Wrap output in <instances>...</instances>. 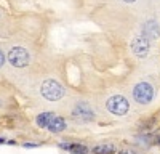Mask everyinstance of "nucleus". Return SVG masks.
Wrapping results in <instances>:
<instances>
[{
  "label": "nucleus",
  "instance_id": "1",
  "mask_svg": "<svg viewBox=\"0 0 160 154\" xmlns=\"http://www.w3.org/2000/svg\"><path fill=\"white\" fill-rule=\"evenodd\" d=\"M40 93H42V96L47 98L48 101H58L64 95V88L56 80L48 79L42 84V87H40Z\"/></svg>",
  "mask_w": 160,
  "mask_h": 154
},
{
  "label": "nucleus",
  "instance_id": "2",
  "mask_svg": "<svg viewBox=\"0 0 160 154\" xmlns=\"http://www.w3.org/2000/svg\"><path fill=\"white\" fill-rule=\"evenodd\" d=\"M133 96H135V100L139 105H148L154 98V88L148 82H139L133 90Z\"/></svg>",
  "mask_w": 160,
  "mask_h": 154
},
{
  "label": "nucleus",
  "instance_id": "3",
  "mask_svg": "<svg viewBox=\"0 0 160 154\" xmlns=\"http://www.w3.org/2000/svg\"><path fill=\"white\" fill-rule=\"evenodd\" d=\"M8 61L11 63V66H15V68H24V66H28L29 61H31L29 51L21 48V47L13 48L10 53H8Z\"/></svg>",
  "mask_w": 160,
  "mask_h": 154
},
{
  "label": "nucleus",
  "instance_id": "4",
  "mask_svg": "<svg viewBox=\"0 0 160 154\" xmlns=\"http://www.w3.org/2000/svg\"><path fill=\"white\" fill-rule=\"evenodd\" d=\"M108 109L112 112V114H115V116H123V114H127L128 112V109H130V105H128V101H127V98H123L122 95H115V96H112V98H109L108 100Z\"/></svg>",
  "mask_w": 160,
  "mask_h": 154
},
{
  "label": "nucleus",
  "instance_id": "5",
  "mask_svg": "<svg viewBox=\"0 0 160 154\" xmlns=\"http://www.w3.org/2000/svg\"><path fill=\"white\" fill-rule=\"evenodd\" d=\"M149 47H151V42H149V38L146 37V35H138L136 38H133V42H131V51L138 58L148 56Z\"/></svg>",
  "mask_w": 160,
  "mask_h": 154
},
{
  "label": "nucleus",
  "instance_id": "6",
  "mask_svg": "<svg viewBox=\"0 0 160 154\" xmlns=\"http://www.w3.org/2000/svg\"><path fill=\"white\" fill-rule=\"evenodd\" d=\"M74 117L80 119V121H93L95 119V112H93V109L90 108V105H87V103H78V105L74 108Z\"/></svg>",
  "mask_w": 160,
  "mask_h": 154
},
{
  "label": "nucleus",
  "instance_id": "7",
  "mask_svg": "<svg viewBox=\"0 0 160 154\" xmlns=\"http://www.w3.org/2000/svg\"><path fill=\"white\" fill-rule=\"evenodd\" d=\"M47 128H48L51 133H59V132H62L64 128H66V121H64L62 117H58V116H55V117L50 121V124H48Z\"/></svg>",
  "mask_w": 160,
  "mask_h": 154
},
{
  "label": "nucleus",
  "instance_id": "8",
  "mask_svg": "<svg viewBox=\"0 0 160 154\" xmlns=\"http://www.w3.org/2000/svg\"><path fill=\"white\" fill-rule=\"evenodd\" d=\"M142 35H146L149 38V40H152V38H157L158 37V26L154 23V21H148L144 24V32Z\"/></svg>",
  "mask_w": 160,
  "mask_h": 154
},
{
  "label": "nucleus",
  "instance_id": "9",
  "mask_svg": "<svg viewBox=\"0 0 160 154\" xmlns=\"http://www.w3.org/2000/svg\"><path fill=\"white\" fill-rule=\"evenodd\" d=\"M53 117H55V114H53V112H42V114H38L37 116V125L40 128H45V127H48V124H50V121Z\"/></svg>",
  "mask_w": 160,
  "mask_h": 154
},
{
  "label": "nucleus",
  "instance_id": "10",
  "mask_svg": "<svg viewBox=\"0 0 160 154\" xmlns=\"http://www.w3.org/2000/svg\"><path fill=\"white\" fill-rule=\"evenodd\" d=\"M95 154H114L115 152V146L114 145H98L93 148Z\"/></svg>",
  "mask_w": 160,
  "mask_h": 154
},
{
  "label": "nucleus",
  "instance_id": "11",
  "mask_svg": "<svg viewBox=\"0 0 160 154\" xmlns=\"http://www.w3.org/2000/svg\"><path fill=\"white\" fill-rule=\"evenodd\" d=\"M68 151H71L72 154H87V152H88V148H87L85 145L74 143V145H69V146H68Z\"/></svg>",
  "mask_w": 160,
  "mask_h": 154
},
{
  "label": "nucleus",
  "instance_id": "12",
  "mask_svg": "<svg viewBox=\"0 0 160 154\" xmlns=\"http://www.w3.org/2000/svg\"><path fill=\"white\" fill-rule=\"evenodd\" d=\"M3 63H5V55H3V51L0 50V68L3 66Z\"/></svg>",
  "mask_w": 160,
  "mask_h": 154
},
{
  "label": "nucleus",
  "instance_id": "13",
  "mask_svg": "<svg viewBox=\"0 0 160 154\" xmlns=\"http://www.w3.org/2000/svg\"><path fill=\"white\" fill-rule=\"evenodd\" d=\"M35 146H37V145H34V143H26V145H24V148H35Z\"/></svg>",
  "mask_w": 160,
  "mask_h": 154
},
{
  "label": "nucleus",
  "instance_id": "14",
  "mask_svg": "<svg viewBox=\"0 0 160 154\" xmlns=\"http://www.w3.org/2000/svg\"><path fill=\"white\" fill-rule=\"evenodd\" d=\"M118 154H136V152H133V151H118Z\"/></svg>",
  "mask_w": 160,
  "mask_h": 154
},
{
  "label": "nucleus",
  "instance_id": "15",
  "mask_svg": "<svg viewBox=\"0 0 160 154\" xmlns=\"http://www.w3.org/2000/svg\"><path fill=\"white\" fill-rule=\"evenodd\" d=\"M123 2H127V3H131V2H135V0H123Z\"/></svg>",
  "mask_w": 160,
  "mask_h": 154
},
{
  "label": "nucleus",
  "instance_id": "16",
  "mask_svg": "<svg viewBox=\"0 0 160 154\" xmlns=\"http://www.w3.org/2000/svg\"><path fill=\"white\" fill-rule=\"evenodd\" d=\"M2 143H5V138H0V145H2Z\"/></svg>",
  "mask_w": 160,
  "mask_h": 154
}]
</instances>
